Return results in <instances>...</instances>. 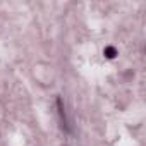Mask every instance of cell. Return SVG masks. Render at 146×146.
<instances>
[{
	"label": "cell",
	"instance_id": "cell-1",
	"mask_svg": "<svg viewBox=\"0 0 146 146\" xmlns=\"http://www.w3.org/2000/svg\"><path fill=\"white\" fill-rule=\"evenodd\" d=\"M115 53H117V52H115V48H112V46L105 48V55H107L108 58H113V57H115Z\"/></svg>",
	"mask_w": 146,
	"mask_h": 146
}]
</instances>
